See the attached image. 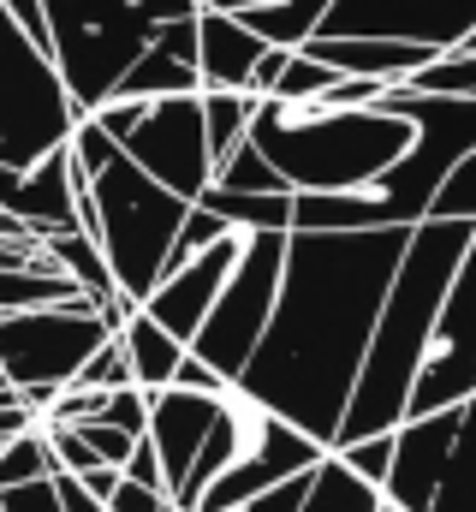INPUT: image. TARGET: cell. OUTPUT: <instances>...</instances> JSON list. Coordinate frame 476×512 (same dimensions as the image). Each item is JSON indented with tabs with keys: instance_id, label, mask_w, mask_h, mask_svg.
Here are the masks:
<instances>
[{
	"instance_id": "1",
	"label": "cell",
	"mask_w": 476,
	"mask_h": 512,
	"mask_svg": "<svg viewBox=\"0 0 476 512\" xmlns=\"http://www.w3.org/2000/svg\"><path fill=\"white\" fill-rule=\"evenodd\" d=\"M405 245L411 227L292 233L274 322L238 387L268 411H280L286 423H298L304 435H316L322 447H334Z\"/></svg>"
},
{
	"instance_id": "2",
	"label": "cell",
	"mask_w": 476,
	"mask_h": 512,
	"mask_svg": "<svg viewBox=\"0 0 476 512\" xmlns=\"http://www.w3.org/2000/svg\"><path fill=\"white\" fill-rule=\"evenodd\" d=\"M476 227L465 221H423L411 227V245L405 262L393 274V292L381 304V322H375V340H369V358H363V376H357L352 411H346V429L334 447L346 441H369V435H393L405 417H411V393L423 376V358H429V340H435V316L459 280V262L471 251Z\"/></svg>"
},
{
	"instance_id": "3",
	"label": "cell",
	"mask_w": 476,
	"mask_h": 512,
	"mask_svg": "<svg viewBox=\"0 0 476 512\" xmlns=\"http://www.w3.org/2000/svg\"><path fill=\"white\" fill-rule=\"evenodd\" d=\"M250 143L274 161L292 191H363L405 161L417 126L393 108H334V102H262Z\"/></svg>"
},
{
	"instance_id": "4",
	"label": "cell",
	"mask_w": 476,
	"mask_h": 512,
	"mask_svg": "<svg viewBox=\"0 0 476 512\" xmlns=\"http://www.w3.org/2000/svg\"><path fill=\"white\" fill-rule=\"evenodd\" d=\"M96 209H102V251L114 262V280L125 298L149 304V292L167 280L173 245L185 233L191 203L173 197L161 179H149L131 155H114L96 179Z\"/></svg>"
},
{
	"instance_id": "5",
	"label": "cell",
	"mask_w": 476,
	"mask_h": 512,
	"mask_svg": "<svg viewBox=\"0 0 476 512\" xmlns=\"http://www.w3.org/2000/svg\"><path fill=\"white\" fill-rule=\"evenodd\" d=\"M78 120L84 108L72 102L54 54L0 0V161L18 173L42 167L54 149L72 143Z\"/></svg>"
},
{
	"instance_id": "6",
	"label": "cell",
	"mask_w": 476,
	"mask_h": 512,
	"mask_svg": "<svg viewBox=\"0 0 476 512\" xmlns=\"http://www.w3.org/2000/svg\"><path fill=\"white\" fill-rule=\"evenodd\" d=\"M108 340H114V322L90 292L72 304L18 310V316H0V376L24 393L36 417H48V405L84 376V364Z\"/></svg>"
},
{
	"instance_id": "7",
	"label": "cell",
	"mask_w": 476,
	"mask_h": 512,
	"mask_svg": "<svg viewBox=\"0 0 476 512\" xmlns=\"http://www.w3.org/2000/svg\"><path fill=\"white\" fill-rule=\"evenodd\" d=\"M42 6H48L54 66H60L72 102L84 114H96L102 102H114L125 72L149 54L155 24L143 18V6H96V0H42Z\"/></svg>"
},
{
	"instance_id": "8",
	"label": "cell",
	"mask_w": 476,
	"mask_h": 512,
	"mask_svg": "<svg viewBox=\"0 0 476 512\" xmlns=\"http://www.w3.org/2000/svg\"><path fill=\"white\" fill-rule=\"evenodd\" d=\"M286 245L292 233H250L244 239V256H238L233 280L221 292V304L209 310L203 334L191 340V352L203 364H215L227 382L238 387V376L250 370L268 322H274V304H280V280H286Z\"/></svg>"
},
{
	"instance_id": "9",
	"label": "cell",
	"mask_w": 476,
	"mask_h": 512,
	"mask_svg": "<svg viewBox=\"0 0 476 512\" xmlns=\"http://www.w3.org/2000/svg\"><path fill=\"white\" fill-rule=\"evenodd\" d=\"M227 411H233V429H238L233 465L209 483V495L197 501V512H238L244 501L268 495V489L286 483V477L316 471V465L334 453V447H322L316 435H304L298 423H286L280 411H268L262 399H250L244 387L227 393Z\"/></svg>"
},
{
	"instance_id": "10",
	"label": "cell",
	"mask_w": 476,
	"mask_h": 512,
	"mask_svg": "<svg viewBox=\"0 0 476 512\" xmlns=\"http://www.w3.org/2000/svg\"><path fill=\"white\" fill-rule=\"evenodd\" d=\"M125 155L161 179L173 197L197 203L215 185V149H209V120H203V90L197 96H161L149 102L143 126L125 137Z\"/></svg>"
},
{
	"instance_id": "11",
	"label": "cell",
	"mask_w": 476,
	"mask_h": 512,
	"mask_svg": "<svg viewBox=\"0 0 476 512\" xmlns=\"http://www.w3.org/2000/svg\"><path fill=\"white\" fill-rule=\"evenodd\" d=\"M316 36H369L453 54L476 36V0H334Z\"/></svg>"
},
{
	"instance_id": "12",
	"label": "cell",
	"mask_w": 476,
	"mask_h": 512,
	"mask_svg": "<svg viewBox=\"0 0 476 512\" xmlns=\"http://www.w3.org/2000/svg\"><path fill=\"white\" fill-rule=\"evenodd\" d=\"M465 399H476V239L459 262V280H453L441 316H435V340H429L423 376L411 393V417H435Z\"/></svg>"
},
{
	"instance_id": "13",
	"label": "cell",
	"mask_w": 476,
	"mask_h": 512,
	"mask_svg": "<svg viewBox=\"0 0 476 512\" xmlns=\"http://www.w3.org/2000/svg\"><path fill=\"white\" fill-rule=\"evenodd\" d=\"M244 239L250 233H227L221 245H209L203 256H191L185 268H173L155 292H149V316L167 328V334H179L185 346L203 334V322H209V310L221 304V292H227V280H233L238 256H244Z\"/></svg>"
},
{
	"instance_id": "14",
	"label": "cell",
	"mask_w": 476,
	"mask_h": 512,
	"mask_svg": "<svg viewBox=\"0 0 476 512\" xmlns=\"http://www.w3.org/2000/svg\"><path fill=\"white\" fill-rule=\"evenodd\" d=\"M459 423H465V405L435 411V417H405V423H399V435H393L399 453H393V471H387V501L399 512H429L441 477H447Z\"/></svg>"
},
{
	"instance_id": "15",
	"label": "cell",
	"mask_w": 476,
	"mask_h": 512,
	"mask_svg": "<svg viewBox=\"0 0 476 512\" xmlns=\"http://www.w3.org/2000/svg\"><path fill=\"white\" fill-rule=\"evenodd\" d=\"M215 423H221V399H215V393H191V387H161V393H149V441H155V453H161L167 495L185 489L197 453H203L209 435H215Z\"/></svg>"
},
{
	"instance_id": "16",
	"label": "cell",
	"mask_w": 476,
	"mask_h": 512,
	"mask_svg": "<svg viewBox=\"0 0 476 512\" xmlns=\"http://www.w3.org/2000/svg\"><path fill=\"white\" fill-rule=\"evenodd\" d=\"M203 90V42H197V18L185 24H161L149 54L125 72L114 102H161V96H197Z\"/></svg>"
},
{
	"instance_id": "17",
	"label": "cell",
	"mask_w": 476,
	"mask_h": 512,
	"mask_svg": "<svg viewBox=\"0 0 476 512\" xmlns=\"http://www.w3.org/2000/svg\"><path fill=\"white\" fill-rule=\"evenodd\" d=\"M304 54H316L322 66H334L340 78H375V84H411L435 48H411V42H369V36H310Z\"/></svg>"
},
{
	"instance_id": "18",
	"label": "cell",
	"mask_w": 476,
	"mask_h": 512,
	"mask_svg": "<svg viewBox=\"0 0 476 512\" xmlns=\"http://www.w3.org/2000/svg\"><path fill=\"white\" fill-rule=\"evenodd\" d=\"M197 42H203V90H250L262 54L274 48V42H262L244 18L209 12V6H203V18H197Z\"/></svg>"
},
{
	"instance_id": "19",
	"label": "cell",
	"mask_w": 476,
	"mask_h": 512,
	"mask_svg": "<svg viewBox=\"0 0 476 512\" xmlns=\"http://www.w3.org/2000/svg\"><path fill=\"white\" fill-rule=\"evenodd\" d=\"M203 6L244 18V24H250L262 42H274V48H304V42L322 30V18H328L334 0H203Z\"/></svg>"
},
{
	"instance_id": "20",
	"label": "cell",
	"mask_w": 476,
	"mask_h": 512,
	"mask_svg": "<svg viewBox=\"0 0 476 512\" xmlns=\"http://www.w3.org/2000/svg\"><path fill=\"white\" fill-rule=\"evenodd\" d=\"M119 346H125V358H131V376L143 393H161V387L179 382V364H185V340L179 334H167L149 310H137L125 328H119Z\"/></svg>"
},
{
	"instance_id": "21",
	"label": "cell",
	"mask_w": 476,
	"mask_h": 512,
	"mask_svg": "<svg viewBox=\"0 0 476 512\" xmlns=\"http://www.w3.org/2000/svg\"><path fill=\"white\" fill-rule=\"evenodd\" d=\"M42 251L54 256V262H60V268H66V274H72V280L102 304V310L119 298L114 262H108V251H102L84 227H42Z\"/></svg>"
},
{
	"instance_id": "22",
	"label": "cell",
	"mask_w": 476,
	"mask_h": 512,
	"mask_svg": "<svg viewBox=\"0 0 476 512\" xmlns=\"http://www.w3.org/2000/svg\"><path fill=\"white\" fill-rule=\"evenodd\" d=\"M197 203L215 209L233 233H292L298 191H221V185H209Z\"/></svg>"
},
{
	"instance_id": "23",
	"label": "cell",
	"mask_w": 476,
	"mask_h": 512,
	"mask_svg": "<svg viewBox=\"0 0 476 512\" xmlns=\"http://www.w3.org/2000/svg\"><path fill=\"white\" fill-rule=\"evenodd\" d=\"M387 507V489H375L369 477H357L340 453H328L310 477V495H304V512H381Z\"/></svg>"
},
{
	"instance_id": "24",
	"label": "cell",
	"mask_w": 476,
	"mask_h": 512,
	"mask_svg": "<svg viewBox=\"0 0 476 512\" xmlns=\"http://www.w3.org/2000/svg\"><path fill=\"white\" fill-rule=\"evenodd\" d=\"M72 298H84V286H78L60 262H42V268H0V316L72 304Z\"/></svg>"
},
{
	"instance_id": "25",
	"label": "cell",
	"mask_w": 476,
	"mask_h": 512,
	"mask_svg": "<svg viewBox=\"0 0 476 512\" xmlns=\"http://www.w3.org/2000/svg\"><path fill=\"white\" fill-rule=\"evenodd\" d=\"M429 512H476V399H465V423H459L447 477H441Z\"/></svg>"
},
{
	"instance_id": "26",
	"label": "cell",
	"mask_w": 476,
	"mask_h": 512,
	"mask_svg": "<svg viewBox=\"0 0 476 512\" xmlns=\"http://www.w3.org/2000/svg\"><path fill=\"white\" fill-rule=\"evenodd\" d=\"M256 96L250 90H203V120H209V149H215V167L233 155L238 143L256 126Z\"/></svg>"
},
{
	"instance_id": "27",
	"label": "cell",
	"mask_w": 476,
	"mask_h": 512,
	"mask_svg": "<svg viewBox=\"0 0 476 512\" xmlns=\"http://www.w3.org/2000/svg\"><path fill=\"white\" fill-rule=\"evenodd\" d=\"M54 471H60V465H54V447H48V429H42V423L0 447V495L18 489V483H42V477H54Z\"/></svg>"
},
{
	"instance_id": "28",
	"label": "cell",
	"mask_w": 476,
	"mask_h": 512,
	"mask_svg": "<svg viewBox=\"0 0 476 512\" xmlns=\"http://www.w3.org/2000/svg\"><path fill=\"white\" fill-rule=\"evenodd\" d=\"M411 96H465L476 102V48H453V54H435L411 84H399Z\"/></svg>"
},
{
	"instance_id": "29",
	"label": "cell",
	"mask_w": 476,
	"mask_h": 512,
	"mask_svg": "<svg viewBox=\"0 0 476 512\" xmlns=\"http://www.w3.org/2000/svg\"><path fill=\"white\" fill-rule=\"evenodd\" d=\"M215 185H221V191H292V185L274 173V161H268L250 137H244L233 155L215 167Z\"/></svg>"
},
{
	"instance_id": "30",
	"label": "cell",
	"mask_w": 476,
	"mask_h": 512,
	"mask_svg": "<svg viewBox=\"0 0 476 512\" xmlns=\"http://www.w3.org/2000/svg\"><path fill=\"white\" fill-rule=\"evenodd\" d=\"M334 84H340V72L298 48V54H292V66L280 72V84H274V96H268V102H322Z\"/></svg>"
},
{
	"instance_id": "31",
	"label": "cell",
	"mask_w": 476,
	"mask_h": 512,
	"mask_svg": "<svg viewBox=\"0 0 476 512\" xmlns=\"http://www.w3.org/2000/svg\"><path fill=\"white\" fill-rule=\"evenodd\" d=\"M429 221H465V227H476V155H465V161L447 173V185L435 191Z\"/></svg>"
},
{
	"instance_id": "32",
	"label": "cell",
	"mask_w": 476,
	"mask_h": 512,
	"mask_svg": "<svg viewBox=\"0 0 476 512\" xmlns=\"http://www.w3.org/2000/svg\"><path fill=\"white\" fill-rule=\"evenodd\" d=\"M227 233H233V227H227V221H221L215 209L191 203V215H185V233H179V245H173V262H167V274H173V268H185L191 256H203L209 245H221Z\"/></svg>"
},
{
	"instance_id": "33",
	"label": "cell",
	"mask_w": 476,
	"mask_h": 512,
	"mask_svg": "<svg viewBox=\"0 0 476 512\" xmlns=\"http://www.w3.org/2000/svg\"><path fill=\"white\" fill-rule=\"evenodd\" d=\"M66 155H72V167H78V173H90V179H96L114 155H125V149H119L114 137L102 131V120H96V114H84V120H78V131H72V143H66Z\"/></svg>"
},
{
	"instance_id": "34",
	"label": "cell",
	"mask_w": 476,
	"mask_h": 512,
	"mask_svg": "<svg viewBox=\"0 0 476 512\" xmlns=\"http://www.w3.org/2000/svg\"><path fill=\"white\" fill-rule=\"evenodd\" d=\"M399 435V429H393ZM393 435H369V441H346V447H334L346 465H352L357 477H369L375 489H387V471H393V453H399V441Z\"/></svg>"
},
{
	"instance_id": "35",
	"label": "cell",
	"mask_w": 476,
	"mask_h": 512,
	"mask_svg": "<svg viewBox=\"0 0 476 512\" xmlns=\"http://www.w3.org/2000/svg\"><path fill=\"white\" fill-rule=\"evenodd\" d=\"M42 429H48V447H54V465H60V471H72V477L102 471V459H96V447L84 441V429H72V423H42Z\"/></svg>"
},
{
	"instance_id": "36",
	"label": "cell",
	"mask_w": 476,
	"mask_h": 512,
	"mask_svg": "<svg viewBox=\"0 0 476 512\" xmlns=\"http://www.w3.org/2000/svg\"><path fill=\"white\" fill-rule=\"evenodd\" d=\"M78 387H96V393H119V387H137V376H131V358H125V346H119V334L84 364V376H78Z\"/></svg>"
},
{
	"instance_id": "37",
	"label": "cell",
	"mask_w": 476,
	"mask_h": 512,
	"mask_svg": "<svg viewBox=\"0 0 476 512\" xmlns=\"http://www.w3.org/2000/svg\"><path fill=\"white\" fill-rule=\"evenodd\" d=\"M102 423H114V429L131 435V441H143V435H149V393H143V387H119V393H108Z\"/></svg>"
},
{
	"instance_id": "38",
	"label": "cell",
	"mask_w": 476,
	"mask_h": 512,
	"mask_svg": "<svg viewBox=\"0 0 476 512\" xmlns=\"http://www.w3.org/2000/svg\"><path fill=\"white\" fill-rule=\"evenodd\" d=\"M72 429H84V441L96 447V459H102V465H114V471H125V465H131V453H137V441H131L125 429H114V423H102V417H96V423H72Z\"/></svg>"
},
{
	"instance_id": "39",
	"label": "cell",
	"mask_w": 476,
	"mask_h": 512,
	"mask_svg": "<svg viewBox=\"0 0 476 512\" xmlns=\"http://www.w3.org/2000/svg\"><path fill=\"white\" fill-rule=\"evenodd\" d=\"M310 477H316V471H304V477H286V483H274L268 495L244 501L238 512H304V495H310Z\"/></svg>"
},
{
	"instance_id": "40",
	"label": "cell",
	"mask_w": 476,
	"mask_h": 512,
	"mask_svg": "<svg viewBox=\"0 0 476 512\" xmlns=\"http://www.w3.org/2000/svg\"><path fill=\"white\" fill-rule=\"evenodd\" d=\"M0 501H6V512H66L60 507L54 477H42V483H18V489H6Z\"/></svg>"
},
{
	"instance_id": "41",
	"label": "cell",
	"mask_w": 476,
	"mask_h": 512,
	"mask_svg": "<svg viewBox=\"0 0 476 512\" xmlns=\"http://www.w3.org/2000/svg\"><path fill=\"white\" fill-rule=\"evenodd\" d=\"M108 512H179L173 507V495H161V489H143V483H119L114 501H108Z\"/></svg>"
},
{
	"instance_id": "42",
	"label": "cell",
	"mask_w": 476,
	"mask_h": 512,
	"mask_svg": "<svg viewBox=\"0 0 476 512\" xmlns=\"http://www.w3.org/2000/svg\"><path fill=\"white\" fill-rule=\"evenodd\" d=\"M173 387H191V393H215V399H227L233 393V382L215 370V364H203L197 352H185V364H179V382Z\"/></svg>"
},
{
	"instance_id": "43",
	"label": "cell",
	"mask_w": 476,
	"mask_h": 512,
	"mask_svg": "<svg viewBox=\"0 0 476 512\" xmlns=\"http://www.w3.org/2000/svg\"><path fill=\"white\" fill-rule=\"evenodd\" d=\"M143 114H149V102H102V108H96L102 131L114 137L119 149H125V137H131V131L143 126Z\"/></svg>"
},
{
	"instance_id": "44",
	"label": "cell",
	"mask_w": 476,
	"mask_h": 512,
	"mask_svg": "<svg viewBox=\"0 0 476 512\" xmlns=\"http://www.w3.org/2000/svg\"><path fill=\"white\" fill-rule=\"evenodd\" d=\"M125 477H131V483H143V489H161V495H167V471H161V453H155V441H149V435L137 441V453H131Z\"/></svg>"
},
{
	"instance_id": "45",
	"label": "cell",
	"mask_w": 476,
	"mask_h": 512,
	"mask_svg": "<svg viewBox=\"0 0 476 512\" xmlns=\"http://www.w3.org/2000/svg\"><path fill=\"white\" fill-rule=\"evenodd\" d=\"M292 54H298V48H268V54H262L256 78H250V96H256V102H268V96H274V84H280V72L292 66Z\"/></svg>"
},
{
	"instance_id": "46",
	"label": "cell",
	"mask_w": 476,
	"mask_h": 512,
	"mask_svg": "<svg viewBox=\"0 0 476 512\" xmlns=\"http://www.w3.org/2000/svg\"><path fill=\"white\" fill-rule=\"evenodd\" d=\"M143 18L161 30V24H185V18H203V0H137Z\"/></svg>"
},
{
	"instance_id": "47",
	"label": "cell",
	"mask_w": 476,
	"mask_h": 512,
	"mask_svg": "<svg viewBox=\"0 0 476 512\" xmlns=\"http://www.w3.org/2000/svg\"><path fill=\"white\" fill-rule=\"evenodd\" d=\"M6 12H12V18H18L42 48H48V54H54V42H48V6H42V0H6Z\"/></svg>"
},
{
	"instance_id": "48",
	"label": "cell",
	"mask_w": 476,
	"mask_h": 512,
	"mask_svg": "<svg viewBox=\"0 0 476 512\" xmlns=\"http://www.w3.org/2000/svg\"><path fill=\"white\" fill-rule=\"evenodd\" d=\"M54 489H60V507H66V512H108L90 489H84V483H78V477H72V471H54Z\"/></svg>"
},
{
	"instance_id": "49",
	"label": "cell",
	"mask_w": 476,
	"mask_h": 512,
	"mask_svg": "<svg viewBox=\"0 0 476 512\" xmlns=\"http://www.w3.org/2000/svg\"><path fill=\"white\" fill-rule=\"evenodd\" d=\"M36 423H42V417H36V411H30L24 399L0 405V447H6V441H18V435H24V429H36Z\"/></svg>"
},
{
	"instance_id": "50",
	"label": "cell",
	"mask_w": 476,
	"mask_h": 512,
	"mask_svg": "<svg viewBox=\"0 0 476 512\" xmlns=\"http://www.w3.org/2000/svg\"><path fill=\"white\" fill-rule=\"evenodd\" d=\"M96 6H137V0H96Z\"/></svg>"
},
{
	"instance_id": "51",
	"label": "cell",
	"mask_w": 476,
	"mask_h": 512,
	"mask_svg": "<svg viewBox=\"0 0 476 512\" xmlns=\"http://www.w3.org/2000/svg\"><path fill=\"white\" fill-rule=\"evenodd\" d=\"M6 387H12V382H6V376H0V393H6Z\"/></svg>"
},
{
	"instance_id": "52",
	"label": "cell",
	"mask_w": 476,
	"mask_h": 512,
	"mask_svg": "<svg viewBox=\"0 0 476 512\" xmlns=\"http://www.w3.org/2000/svg\"><path fill=\"white\" fill-rule=\"evenodd\" d=\"M465 48H476V36H471V42H465Z\"/></svg>"
},
{
	"instance_id": "53",
	"label": "cell",
	"mask_w": 476,
	"mask_h": 512,
	"mask_svg": "<svg viewBox=\"0 0 476 512\" xmlns=\"http://www.w3.org/2000/svg\"><path fill=\"white\" fill-rule=\"evenodd\" d=\"M0 512H6V501H0Z\"/></svg>"
}]
</instances>
